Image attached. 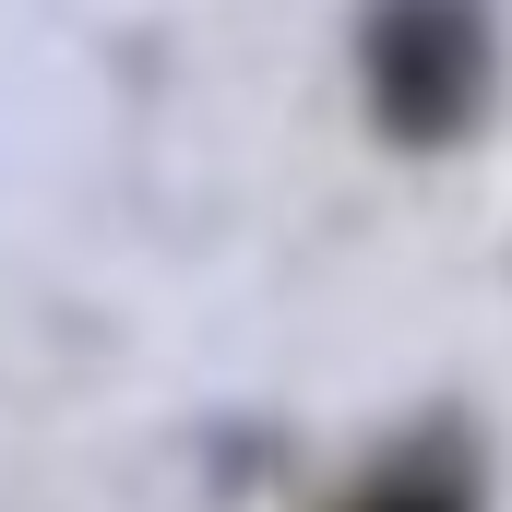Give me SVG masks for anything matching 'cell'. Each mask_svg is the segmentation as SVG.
Wrapping results in <instances>:
<instances>
[{"label":"cell","mask_w":512,"mask_h":512,"mask_svg":"<svg viewBox=\"0 0 512 512\" xmlns=\"http://www.w3.org/2000/svg\"><path fill=\"white\" fill-rule=\"evenodd\" d=\"M346 512H465V489H453V477H417V465H405V477H370V489H358Z\"/></svg>","instance_id":"cell-2"},{"label":"cell","mask_w":512,"mask_h":512,"mask_svg":"<svg viewBox=\"0 0 512 512\" xmlns=\"http://www.w3.org/2000/svg\"><path fill=\"white\" fill-rule=\"evenodd\" d=\"M370 108L393 143H453L489 108V12L477 0H382L370 12Z\"/></svg>","instance_id":"cell-1"}]
</instances>
